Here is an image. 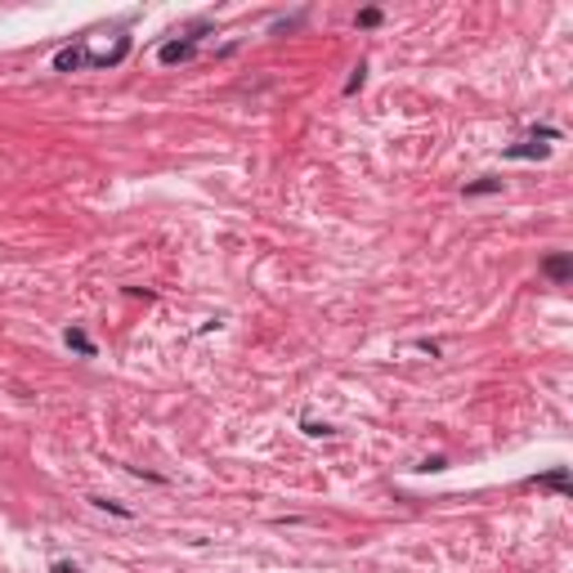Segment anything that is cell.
Instances as JSON below:
<instances>
[{"instance_id":"obj_1","label":"cell","mask_w":573,"mask_h":573,"mask_svg":"<svg viewBox=\"0 0 573 573\" xmlns=\"http://www.w3.org/2000/svg\"><path fill=\"white\" fill-rule=\"evenodd\" d=\"M130 54V36L126 32H113L108 40H99V45H85V67H108V63H121V58Z\"/></svg>"},{"instance_id":"obj_2","label":"cell","mask_w":573,"mask_h":573,"mask_svg":"<svg viewBox=\"0 0 573 573\" xmlns=\"http://www.w3.org/2000/svg\"><path fill=\"white\" fill-rule=\"evenodd\" d=\"M193 54H198V40L188 36V40H166L157 58H161V63H166V67H175V63H188V58H193Z\"/></svg>"},{"instance_id":"obj_3","label":"cell","mask_w":573,"mask_h":573,"mask_svg":"<svg viewBox=\"0 0 573 573\" xmlns=\"http://www.w3.org/2000/svg\"><path fill=\"white\" fill-rule=\"evenodd\" d=\"M76 67H85V45H67L54 54V72H76Z\"/></svg>"},{"instance_id":"obj_4","label":"cell","mask_w":573,"mask_h":573,"mask_svg":"<svg viewBox=\"0 0 573 573\" xmlns=\"http://www.w3.org/2000/svg\"><path fill=\"white\" fill-rule=\"evenodd\" d=\"M569 255H555V260H546V273H551V278H569Z\"/></svg>"},{"instance_id":"obj_5","label":"cell","mask_w":573,"mask_h":573,"mask_svg":"<svg viewBox=\"0 0 573 573\" xmlns=\"http://www.w3.org/2000/svg\"><path fill=\"white\" fill-rule=\"evenodd\" d=\"M67 345L81 349V354H94V345H90V336H85V331H72V327H67Z\"/></svg>"},{"instance_id":"obj_6","label":"cell","mask_w":573,"mask_h":573,"mask_svg":"<svg viewBox=\"0 0 573 573\" xmlns=\"http://www.w3.org/2000/svg\"><path fill=\"white\" fill-rule=\"evenodd\" d=\"M498 179H480V184H466V193H470V198H475V193H498Z\"/></svg>"},{"instance_id":"obj_7","label":"cell","mask_w":573,"mask_h":573,"mask_svg":"<svg viewBox=\"0 0 573 573\" xmlns=\"http://www.w3.org/2000/svg\"><path fill=\"white\" fill-rule=\"evenodd\" d=\"M542 484H551V489H569V475H564V470H555V475H546Z\"/></svg>"},{"instance_id":"obj_8","label":"cell","mask_w":573,"mask_h":573,"mask_svg":"<svg viewBox=\"0 0 573 573\" xmlns=\"http://www.w3.org/2000/svg\"><path fill=\"white\" fill-rule=\"evenodd\" d=\"M358 85H363V67H354V76H349V81H345V90H349V94H354V90H358Z\"/></svg>"}]
</instances>
